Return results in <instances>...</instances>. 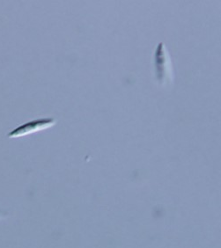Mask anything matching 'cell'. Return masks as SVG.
<instances>
[{
	"mask_svg": "<svg viewBox=\"0 0 221 248\" xmlns=\"http://www.w3.org/2000/svg\"><path fill=\"white\" fill-rule=\"evenodd\" d=\"M155 67L157 78L162 84L173 81V68L169 54L163 43H160L155 53Z\"/></svg>",
	"mask_w": 221,
	"mask_h": 248,
	"instance_id": "obj_1",
	"label": "cell"
},
{
	"mask_svg": "<svg viewBox=\"0 0 221 248\" xmlns=\"http://www.w3.org/2000/svg\"><path fill=\"white\" fill-rule=\"evenodd\" d=\"M55 124H56V120L51 117L34 120L27 124H22L21 126L12 130L11 132L7 134V137L9 139H19V138L26 137L30 134L43 131L44 129L52 127Z\"/></svg>",
	"mask_w": 221,
	"mask_h": 248,
	"instance_id": "obj_2",
	"label": "cell"
}]
</instances>
